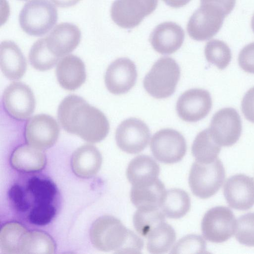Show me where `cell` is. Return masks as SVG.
Wrapping results in <instances>:
<instances>
[{
	"label": "cell",
	"instance_id": "10",
	"mask_svg": "<svg viewBox=\"0 0 254 254\" xmlns=\"http://www.w3.org/2000/svg\"><path fill=\"white\" fill-rule=\"evenodd\" d=\"M208 129L213 139L220 146H232L241 135V117L233 108H222L213 115Z\"/></svg>",
	"mask_w": 254,
	"mask_h": 254
},
{
	"label": "cell",
	"instance_id": "19",
	"mask_svg": "<svg viewBox=\"0 0 254 254\" xmlns=\"http://www.w3.org/2000/svg\"><path fill=\"white\" fill-rule=\"evenodd\" d=\"M49 50L59 58L72 52L78 45L81 32L76 25L61 23L56 25L45 37Z\"/></svg>",
	"mask_w": 254,
	"mask_h": 254
},
{
	"label": "cell",
	"instance_id": "8",
	"mask_svg": "<svg viewBox=\"0 0 254 254\" xmlns=\"http://www.w3.org/2000/svg\"><path fill=\"white\" fill-rule=\"evenodd\" d=\"M236 225L235 217L229 208L223 206L214 207L208 210L202 218V235L209 242L223 243L233 235Z\"/></svg>",
	"mask_w": 254,
	"mask_h": 254
},
{
	"label": "cell",
	"instance_id": "3",
	"mask_svg": "<svg viewBox=\"0 0 254 254\" xmlns=\"http://www.w3.org/2000/svg\"><path fill=\"white\" fill-rule=\"evenodd\" d=\"M90 238L93 246L103 252L140 254L143 247L139 237L111 215H104L95 221L90 231Z\"/></svg>",
	"mask_w": 254,
	"mask_h": 254
},
{
	"label": "cell",
	"instance_id": "35",
	"mask_svg": "<svg viewBox=\"0 0 254 254\" xmlns=\"http://www.w3.org/2000/svg\"><path fill=\"white\" fill-rule=\"evenodd\" d=\"M206 243L200 236L195 234L187 235L180 240L172 249V254L204 253Z\"/></svg>",
	"mask_w": 254,
	"mask_h": 254
},
{
	"label": "cell",
	"instance_id": "38",
	"mask_svg": "<svg viewBox=\"0 0 254 254\" xmlns=\"http://www.w3.org/2000/svg\"><path fill=\"white\" fill-rule=\"evenodd\" d=\"M200 4L210 3L221 8L228 15L233 10L236 0H200Z\"/></svg>",
	"mask_w": 254,
	"mask_h": 254
},
{
	"label": "cell",
	"instance_id": "25",
	"mask_svg": "<svg viewBox=\"0 0 254 254\" xmlns=\"http://www.w3.org/2000/svg\"><path fill=\"white\" fill-rule=\"evenodd\" d=\"M10 161L16 170L31 173L43 169L46 163V158L39 149L30 145H23L13 151Z\"/></svg>",
	"mask_w": 254,
	"mask_h": 254
},
{
	"label": "cell",
	"instance_id": "13",
	"mask_svg": "<svg viewBox=\"0 0 254 254\" xmlns=\"http://www.w3.org/2000/svg\"><path fill=\"white\" fill-rule=\"evenodd\" d=\"M150 132L147 125L135 118H128L118 127L115 139L118 147L128 154H137L147 146Z\"/></svg>",
	"mask_w": 254,
	"mask_h": 254
},
{
	"label": "cell",
	"instance_id": "20",
	"mask_svg": "<svg viewBox=\"0 0 254 254\" xmlns=\"http://www.w3.org/2000/svg\"><path fill=\"white\" fill-rule=\"evenodd\" d=\"M56 73L60 85L69 91L79 88L86 78L83 62L74 55H67L58 62Z\"/></svg>",
	"mask_w": 254,
	"mask_h": 254
},
{
	"label": "cell",
	"instance_id": "41",
	"mask_svg": "<svg viewBox=\"0 0 254 254\" xmlns=\"http://www.w3.org/2000/svg\"></svg>",
	"mask_w": 254,
	"mask_h": 254
},
{
	"label": "cell",
	"instance_id": "7",
	"mask_svg": "<svg viewBox=\"0 0 254 254\" xmlns=\"http://www.w3.org/2000/svg\"><path fill=\"white\" fill-rule=\"evenodd\" d=\"M226 16L221 8L213 4H201L188 21V33L196 41L209 40L219 32Z\"/></svg>",
	"mask_w": 254,
	"mask_h": 254
},
{
	"label": "cell",
	"instance_id": "5",
	"mask_svg": "<svg viewBox=\"0 0 254 254\" xmlns=\"http://www.w3.org/2000/svg\"><path fill=\"white\" fill-rule=\"evenodd\" d=\"M58 16L56 7L48 0H31L21 10L19 22L26 34L42 36L54 26Z\"/></svg>",
	"mask_w": 254,
	"mask_h": 254
},
{
	"label": "cell",
	"instance_id": "22",
	"mask_svg": "<svg viewBox=\"0 0 254 254\" xmlns=\"http://www.w3.org/2000/svg\"><path fill=\"white\" fill-rule=\"evenodd\" d=\"M102 162V155L98 149L93 145L86 144L79 147L73 152L71 165L76 176L82 178H89L98 172Z\"/></svg>",
	"mask_w": 254,
	"mask_h": 254
},
{
	"label": "cell",
	"instance_id": "31",
	"mask_svg": "<svg viewBox=\"0 0 254 254\" xmlns=\"http://www.w3.org/2000/svg\"><path fill=\"white\" fill-rule=\"evenodd\" d=\"M165 216L160 208L137 209L133 217V225L138 233L146 238L154 228L165 222Z\"/></svg>",
	"mask_w": 254,
	"mask_h": 254
},
{
	"label": "cell",
	"instance_id": "34",
	"mask_svg": "<svg viewBox=\"0 0 254 254\" xmlns=\"http://www.w3.org/2000/svg\"><path fill=\"white\" fill-rule=\"evenodd\" d=\"M235 237L241 244L254 247V212L240 216L237 221Z\"/></svg>",
	"mask_w": 254,
	"mask_h": 254
},
{
	"label": "cell",
	"instance_id": "14",
	"mask_svg": "<svg viewBox=\"0 0 254 254\" xmlns=\"http://www.w3.org/2000/svg\"><path fill=\"white\" fill-rule=\"evenodd\" d=\"M2 102L6 112L19 120L30 117L35 108V99L31 89L21 82H13L4 89Z\"/></svg>",
	"mask_w": 254,
	"mask_h": 254
},
{
	"label": "cell",
	"instance_id": "1",
	"mask_svg": "<svg viewBox=\"0 0 254 254\" xmlns=\"http://www.w3.org/2000/svg\"><path fill=\"white\" fill-rule=\"evenodd\" d=\"M58 190L47 177L34 175L15 183L8 196L12 206L30 223L44 226L55 217L57 210Z\"/></svg>",
	"mask_w": 254,
	"mask_h": 254
},
{
	"label": "cell",
	"instance_id": "39",
	"mask_svg": "<svg viewBox=\"0 0 254 254\" xmlns=\"http://www.w3.org/2000/svg\"><path fill=\"white\" fill-rule=\"evenodd\" d=\"M56 6L60 7L72 6L78 3L80 0H50Z\"/></svg>",
	"mask_w": 254,
	"mask_h": 254
},
{
	"label": "cell",
	"instance_id": "15",
	"mask_svg": "<svg viewBox=\"0 0 254 254\" xmlns=\"http://www.w3.org/2000/svg\"><path fill=\"white\" fill-rule=\"evenodd\" d=\"M212 106L211 97L208 91L193 88L186 91L179 97L176 104V111L182 120L196 122L208 114Z\"/></svg>",
	"mask_w": 254,
	"mask_h": 254
},
{
	"label": "cell",
	"instance_id": "27",
	"mask_svg": "<svg viewBox=\"0 0 254 254\" xmlns=\"http://www.w3.org/2000/svg\"><path fill=\"white\" fill-rule=\"evenodd\" d=\"M190 206V197L185 190L173 189L165 191L160 208L167 217L179 219L189 211Z\"/></svg>",
	"mask_w": 254,
	"mask_h": 254
},
{
	"label": "cell",
	"instance_id": "12",
	"mask_svg": "<svg viewBox=\"0 0 254 254\" xmlns=\"http://www.w3.org/2000/svg\"><path fill=\"white\" fill-rule=\"evenodd\" d=\"M60 127L56 120L45 114H37L26 122L25 138L27 143L39 149H46L57 142Z\"/></svg>",
	"mask_w": 254,
	"mask_h": 254
},
{
	"label": "cell",
	"instance_id": "18",
	"mask_svg": "<svg viewBox=\"0 0 254 254\" xmlns=\"http://www.w3.org/2000/svg\"><path fill=\"white\" fill-rule=\"evenodd\" d=\"M185 32L176 23L169 21L158 25L150 36L149 41L155 51L162 55H170L182 46Z\"/></svg>",
	"mask_w": 254,
	"mask_h": 254
},
{
	"label": "cell",
	"instance_id": "29",
	"mask_svg": "<svg viewBox=\"0 0 254 254\" xmlns=\"http://www.w3.org/2000/svg\"><path fill=\"white\" fill-rule=\"evenodd\" d=\"M220 151L221 146L213 139L208 128L197 134L191 146V152L196 161L205 164L217 159Z\"/></svg>",
	"mask_w": 254,
	"mask_h": 254
},
{
	"label": "cell",
	"instance_id": "37",
	"mask_svg": "<svg viewBox=\"0 0 254 254\" xmlns=\"http://www.w3.org/2000/svg\"><path fill=\"white\" fill-rule=\"evenodd\" d=\"M241 109L245 118L254 123V86L249 89L244 96Z\"/></svg>",
	"mask_w": 254,
	"mask_h": 254
},
{
	"label": "cell",
	"instance_id": "17",
	"mask_svg": "<svg viewBox=\"0 0 254 254\" xmlns=\"http://www.w3.org/2000/svg\"><path fill=\"white\" fill-rule=\"evenodd\" d=\"M223 192L231 207L240 210L249 209L254 205V179L244 174L234 175L226 181Z\"/></svg>",
	"mask_w": 254,
	"mask_h": 254
},
{
	"label": "cell",
	"instance_id": "28",
	"mask_svg": "<svg viewBox=\"0 0 254 254\" xmlns=\"http://www.w3.org/2000/svg\"><path fill=\"white\" fill-rule=\"evenodd\" d=\"M147 250L151 254H163L169 251L176 241L172 227L163 222L154 228L146 237Z\"/></svg>",
	"mask_w": 254,
	"mask_h": 254
},
{
	"label": "cell",
	"instance_id": "2",
	"mask_svg": "<svg viewBox=\"0 0 254 254\" xmlns=\"http://www.w3.org/2000/svg\"><path fill=\"white\" fill-rule=\"evenodd\" d=\"M58 118L65 131L91 143L103 140L110 129L104 114L76 95H68L61 101Z\"/></svg>",
	"mask_w": 254,
	"mask_h": 254
},
{
	"label": "cell",
	"instance_id": "36",
	"mask_svg": "<svg viewBox=\"0 0 254 254\" xmlns=\"http://www.w3.org/2000/svg\"><path fill=\"white\" fill-rule=\"evenodd\" d=\"M240 67L245 72L254 74V42L246 45L238 56Z\"/></svg>",
	"mask_w": 254,
	"mask_h": 254
},
{
	"label": "cell",
	"instance_id": "4",
	"mask_svg": "<svg viewBox=\"0 0 254 254\" xmlns=\"http://www.w3.org/2000/svg\"><path fill=\"white\" fill-rule=\"evenodd\" d=\"M180 74V66L174 59L162 57L154 64L145 76L143 87L155 98H168L175 92Z\"/></svg>",
	"mask_w": 254,
	"mask_h": 254
},
{
	"label": "cell",
	"instance_id": "9",
	"mask_svg": "<svg viewBox=\"0 0 254 254\" xmlns=\"http://www.w3.org/2000/svg\"><path fill=\"white\" fill-rule=\"evenodd\" d=\"M154 157L165 164H174L181 161L187 151L184 136L172 128H164L152 136L150 145Z\"/></svg>",
	"mask_w": 254,
	"mask_h": 254
},
{
	"label": "cell",
	"instance_id": "21",
	"mask_svg": "<svg viewBox=\"0 0 254 254\" xmlns=\"http://www.w3.org/2000/svg\"><path fill=\"white\" fill-rule=\"evenodd\" d=\"M0 66L4 75L11 80H18L25 73L26 59L13 41L5 40L0 45Z\"/></svg>",
	"mask_w": 254,
	"mask_h": 254
},
{
	"label": "cell",
	"instance_id": "32",
	"mask_svg": "<svg viewBox=\"0 0 254 254\" xmlns=\"http://www.w3.org/2000/svg\"><path fill=\"white\" fill-rule=\"evenodd\" d=\"M204 55L208 63L221 70L225 69L232 59L229 47L224 41L218 39H212L207 42L204 48Z\"/></svg>",
	"mask_w": 254,
	"mask_h": 254
},
{
	"label": "cell",
	"instance_id": "33",
	"mask_svg": "<svg viewBox=\"0 0 254 254\" xmlns=\"http://www.w3.org/2000/svg\"><path fill=\"white\" fill-rule=\"evenodd\" d=\"M56 245L48 234L39 231H29L23 254H50L55 253Z\"/></svg>",
	"mask_w": 254,
	"mask_h": 254
},
{
	"label": "cell",
	"instance_id": "11",
	"mask_svg": "<svg viewBox=\"0 0 254 254\" xmlns=\"http://www.w3.org/2000/svg\"><path fill=\"white\" fill-rule=\"evenodd\" d=\"M158 0H115L111 8L113 21L119 27L131 29L156 8Z\"/></svg>",
	"mask_w": 254,
	"mask_h": 254
},
{
	"label": "cell",
	"instance_id": "24",
	"mask_svg": "<svg viewBox=\"0 0 254 254\" xmlns=\"http://www.w3.org/2000/svg\"><path fill=\"white\" fill-rule=\"evenodd\" d=\"M165 191L164 185L157 179L148 185L132 186L130 198L137 209L160 208Z\"/></svg>",
	"mask_w": 254,
	"mask_h": 254
},
{
	"label": "cell",
	"instance_id": "23",
	"mask_svg": "<svg viewBox=\"0 0 254 254\" xmlns=\"http://www.w3.org/2000/svg\"><path fill=\"white\" fill-rule=\"evenodd\" d=\"M159 173V166L155 160L148 155H140L130 161L126 175L132 186H141L156 181Z\"/></svg>",
	"mask_w": 254,
	"mask_h": 254
},
{
	"label": "cell",
	"instance_id": "26",
	"mask_svg": "<svg viewBox=\"0 0 254 254\" xmlns=\"http://www.w3.org/2000/svg\"><path fill=\"white\" fill-rule=\"evenodd\" d=\"M29 231L21 224L12 222L3 224L0 231V249L4 254H23Z\"/></svg>",
	"mask_w": 254,
	"mask_h": 254
},
{
	"label": "cell",
	"instance_id": "16",
	"mask_svg": "<svg viewBox=\"0 0 254 254\" xmlns=\"http://www.w3.org/2000/svg\"><path fill=\"white\" fill-rule=\"evenodd\" d=\"M137 77L136 65L127 58H120L108 66L104 81L108 90L115 95L128 92L135 85Z\"/></svg>",
	"mask_w": 254,
	"mask_h": 254
},
{
	"label": "cell",
	"instance_id": "40",
	"mask_svg": "<svg viewBox=\"0 0 254 254\" xmlns=\"http://www.w3.org/2000/svg\"><path fill=\"white\" fill-rule=\"evenodd\" d=\"M167 5L173 8L183 7L190 0H162Z\"/></svg>",
	"mask_w": 254,
	"mask_h": 254
},
{
	"label": "cell",
	"instance_id": "30",
	"mask_svg": "<svg viewBox=\"0 0 254 254\" xmlns=\"http://www.w3.org/2000/svg\"><path fill=\"white\" fill-rule=\"evenodd\" d=\"M59 58L49 50L45 38L35 42L29 53L30 64L35 69L42 71L53 68L58 62Z\"/></svg>",
	"mask_w": 254,
	"mask_h": 254
},
{
	"label": "cell",
	"instance_id": "6",
	"mask_svg": "<svg viewBox=\"0 0 254 254\" xmlns=\"http://www.w3.org/2000/svg\"><path fill=\"white\" fill-rule=\"evenodd\" d=\"M225 178V168L219 159L207 164L196 161L190 171L189 184L193 194L206 199L219 190Z\"/></svg>",
	"mask_w": 254,
	"mask_h": 254
}]
</instances>
